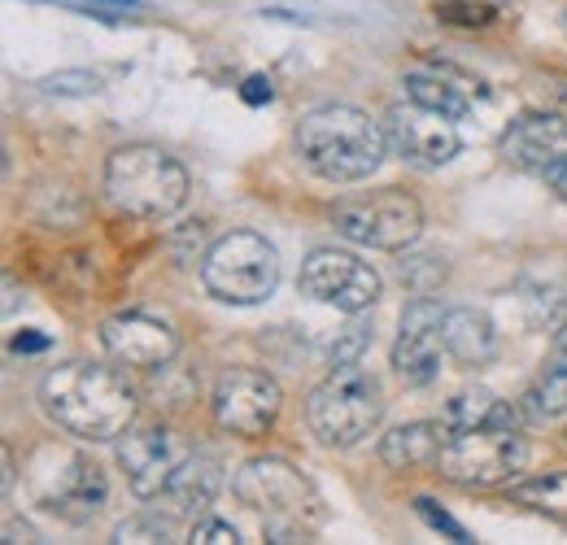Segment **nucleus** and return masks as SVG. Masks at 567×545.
I'll return each instance as SVG.
<instances>
[{"label":"nucleus","mask_w":567,"mask_h":545,"mask_svg":"<svg viewBox=\"0 0 567 545\" xmlns=\"http://www.w3.org/2000/svg\"><path fill=\"white\" fill-rule=\"evenodd\" d=\"M546 184H550V188H555V193L567 202V157H564V162H555V166L546 171Z\"/></svg>","instance_id":"34"},{"label":"nucleus","mask_w":567,"mask_h":545,"mask_svg":"<svg viewBox=\"0 0 567 545\" xmlns=\"http://www.w3.org/2000/svg\"><path fill=\"white\" fill-rule=\"evenodd\" d=\"M0 454H4V497H9L13 493V454L9 450H0Z\"/></svg>","instance_id":"36"},{"label":"nucleus","mask_w":567,"mask_h":545,"mask_svg":"<svg viewBox=\"0 0 567 545\" xmlns=\"http://www.w3.org/2000/svg\"><path fill=\"white\" fill-rule=\"evenodd\" d=\"M240 96H245L249 105H262V101H271V79H262V74H249Z\"/></svg>","instance_id":"32"},{"label":"nucleus","mask_w":567,"mask_h":545,"mask_svg":"<svg viewBox=\"0 0 567 545\" xmlns=\"http://www.w3.org/2000/svg\"><path fill=\"white\" fill-rule=\"evenodd\" d=\"M101 341H105L114 362L141 367V371L166 367V362L175 358V349H179V337H175L171 323H162V319H153V315H136V310L105 319V323H101Z\"/></svg>","instance_id":"15"},{"label":"nucleus","mask_w":567,"mask_h":545,"mask_svg":"<svg viewBox=\"0 0 567 545\" xmlns=\"http://www.w3.org/2000/svg\"><path fill=\"white\" fill-rule=\"evenodd\" d=\"M402 83H406V96L411 101H420L427 110H441L450 119H463L472 110V92H481V83L463 79L458 70L450 66H415L406 70Z\"/></svg>","instance_id":"17"},{"label":"nucleus","mask_w":567,"mask_h":545,"mask_svg":"<svg viewBox=\"0 0 567 545\" xmlns=\"http://www.w3.org/2000/svg\"><path fill=\"white\" fill-rule=\"evenodd\" d=\"M362 349H367V328L354 323L341 341L332 345V367H350V362H358V358H362Z\"/></svg>","instance_id":"29"},{"label":"nucleus","mask_w":567,"mask_h":545,"mask_svg":"<svg viewBox=\"0 0 567 545\" xmlns=\"http://www.w3.org/2000/svg\"><path fill=\"white\" fill-rule=\"evenodd\" d=\"M402 284L415 292V297H427L432 288H441V279H445V258L441 254H411V258H402Z\"/></svg>","instance_id":"25"},{"label":"nucleus","mask_w":567,"mask_h":545,"mask_svg":"<svg viewBox=\"0 0 567 545\" xmlns=\"http://www.w3.org/2000/svg\"><path fill=\"white\" fill-rule=\"evenodd\" d=\"M445 423H402V428H393L384 441H380V459H384V467H393V472H411V467H427V463H436L441 459V445H445Z\"/></svg>","instance_id":"20"},{"label":"nucleus","mask_w":567,"mask_h":545,"mask_svg":"<svg viewBox=\"0 0 567 545\" xmlns=\"http://www.w3.org/2000/svg\"><path fill=\"white\" fill-rule=\"evenodd\" d=\"M202 284L223 306H258L280 284V254L258 232H227L202 258Z\"/></svg>","instance_id":"6"},{"label":"nucleus","mask_w":567,"mask_h":545,"mask_svg":"<svg viewBox=\"0 0 567 545\" xmlns=\"http://www.w3.org/2000/svg\"><path fill=\"white\" fill-rule=\"evenodd\" d=\"M332 227L362 249H406V245H415V236L424 227V209L411 193L384 188L371 197L341 202L332 209Z\"/></svg>","instance_id":"9"},{"label":"nucleus","mask_w":567,"mask_h":545,"mask_svg":"<svg viewBox=\"0 0 567 545\" xmlns=\"http://www.w3.org/2000/svg\"><path fill=\"white\" fill-rule=\"evenodd\" d=\"M171 533H175L171 520H162V515H144V520L118 524V528H114V542H166Z\"/></svg>","instance_id":"27"},{"label":"nucleus","mask_w":567,"mask_h":545,"mask_svg":"<svg viewBox=\"0 0 567 545\" xmlns=\"http://www.w3.org/2000/svg\"><path fill=\"white\" fill-rule=\"evenodd\" d=\"M218 489H223V467H218V459H210V454H188V459L179 463V472L171 476V484H166V502H171L175 515L193 520V515H206V511H210Z\"/></svg>","instance_id":"18"},{"label":"nucleus","mask_w":567,"mask_h":545,"mask_svg":"<svg viewBox=\"0 0 567 545\" xmlns=\"http://www.w3.org/2000/svg\"><path fill=\"white\" fill-rule=\"evenodd\" d=\"M66 4H83V9H110V13H123V9H141V0H66Z\"/></svg>","instance_id":"33"},{"label":"nucleus","mask_w":567,"mask_h":545,"mask_svg":"<svg viewBox=\"0 0 567 545\" xmlns=\"http://www.w3.org/2000/svg\"><path fill=\"white\" fill-rule=\"evenodd\" d=\"M210 407H214V423L223 432L254 441V436H267L271 432V423L280 419L284 398H280V384L267 371H258V367H231V371L218 376Z\"/></svg>","instance_id":"10"},{"label":"nucleus","mask_w":567,"mask_h":545,"mask_svg":"<svg viewBox=\"0 0 567 545\" xmlns=\"http://www.w3.org/2000/svg\"><path fill=\"white\" fill-rule=\"evenodd\" d=\"M436 13H441V18H445V13H463L458 22H467V27H485V22L494 18V9H489V4H441Z\"/></svg>","instance_id":"31"},{"label":"nucleus","mask_w":567,"mask_h":545,"mask_svg":"<svg viewBox=\"0 0 567 545\" xmlns=\"http://www.w3.org/2000/svg\"><path fill=\"white\" fill-rule=\"evenodd\" d=\"M502 153L511 157V166L546 175L555 162L567 157V119L564 114H524V119H515L502 136Z\"/></svg>","instance_id":"16"},{"label":"nucleus","mask_w":567,"mask_h":545,"mask_svg":"<svg viewBox=\"0 0 567 545\" xmlns=\"http://www.w3.org/2000/svg\"><path fill=\"white\" fill-rule=\"evenodd\" d=\"M511 497L519 506H533V511L567 524V472H546V476L537 480H524V484L511 489Z\"/></svg>","instance_id":"24"},{"label":"nucleus","mask_w":567,"mask_h":545,"mask_svg":"<svg viewBox=\"0 0 567 545\" xmlns=\"http://www.w3.org/2000/svg\"><path fill=\"white\" fill-rule=\"evenodd\" d=\"M445 349L463 362V367H485L497 353V332L489 323V315L472 310V306H458V310H445Z\"/></svg>","instance_id":"21"},{"label":"nucleus","mask_w":567,"mask_h":545,"mask_svg":"<svg viewBox=\"0 0 567 545\" xmlns=\"http://www.w3.org/2000/svg\"><path fill=\"white\" fill-rule=\"evenodd\" d=\"M528 463V445L519 436V428H472V432H454L441 445V476L467 489H489L511 480Z\"/></svg>","instance_id":"8"},{"label":"nucleus","mask_w":567,"mask_h":545,"mask_svg":"<svg viewBox=\"0 0 567 545\" xmlns=\"http://www.w3.org/2000/svg\"><path fill=\"white\" fill-rule=\"evenodd\" d=\"M105 193L123 214L162 223L188 202V171L157 144H127L105 162Z\"/></svg>","instance_id":"3"},{"label":"nucleus","mask_w":567,"mask_h":545,"mask_svg":"<svg viewBox=\"0 0 567 545\" xmlns=\"http://www.w3.org/2000/svg\"><path fill=\"white\" fill-rule=\"evenodd\" d=\"M44 414L83 441H118L136 419V389L114 367L66 362L40 380Z\"/></svg>","instance_id":"1"},{"label":"nucleus","mask_w":567,"mask_h":545,"mask_svg":"<svg viewBox=\"0 0 567 545\" xmlns=\"http://www.w3.org/2000/svg\"><path fill=\"white\" fill-rule=\"evenodd\" d=\"M44 337H35V332H22V337H13V353H40L44 349Z\"/></svg>","instance_id":"35"},{"label":"nucleus","mask_w":567,"mask_h":545,"mask_svg":"<svg viewBox=\"0 0 567 545\" xmlns=\"http://www.w3.org/2000/svg\"><path fill=\"white\" fill-rule=\"evenodd\" d=\"M188 537H193V542H206V545H236L240 542V533H236L231 524H223V520H197Z\"/></svg>","instance_id":"30"},{"label":"nucleus","mask_w":567,"mask_h":545,"mask_svg":"<svg viewBox=\"0 0 567 545\" xmlns=\"http://www.w3.org/2000/svg\"><path fill=\"white\" fill-rule=\"evenodd\" d=\"M384 140H389V148H393L402 162H411V166H420V171L445 166V162L458 153V144H463L454 119L441 114V110H427L420 101L393 105V110L384 114Z\"/></svg>","instance_id":"12"},{"label":"nucleus","mask_w":567,"mask_h":545,"mask_svg":"<svg viewBox=\"0 0 567 545\" xmlns=\"http://www.w3.org/2000/svg\"><path fill=\"white\" fill-rule=\"evenodd\" d=\"M415 511L424 515V520L432 524V528H436V533H445V537H454V542H472V533H467L463 524H454V520H450L445 511H436V502H427V497H420V502H415Z\"/></svg>","instance_id":"28"},{"label":"nucleus","mask_w":567,"mask_h":545,"mask_svg":"<svg viewBox=\"0 0 567 545\" xmlns=\"http://www.w3.org/2000/svg\"><path fill=\"white\" fill-rule=\"evenodd\" d=\"M524 414L528 419H542V423H555L567 414V362H555L546 376L533 380V389L524 393Z\"/></svg>","instance_id":"23"},{"label":"nucleus","mask_w":567,"mask_h":545,"mask_svg":"<svg viewBox=\"0 0 567 545\" xmlns=\"http://www.w3.org/2000/svg\"><path fill=\"white\" fill-rule=\"evenodd\" d=\"M384 148H389L384 127L350 105H323L297 123L301 162L328 184H358L375 175V166L384 162Z\"/></svg>","instance_id":"2"},{"label":"nucleus","mask_w":567,"mask_h":545,"mask_svg":"<svg viewBox=\"0 0 567 545\" xmlns=\"http://www.w3.org/2000/svg\"><path fill=\"white\" fill-rule=\"evenodd\" d=\"M40 88L53 92V96H92V92H101V79L92 70H58Z\"/></svg>","instance_id":"26"},{"label":"nucleus","mask_w":567,"mask_h":545,"mask_svg":"<svg viewBox=\"0 0 567 545\" xmlns=\"http://www.w3.org/2000/svg\"><path fill=\"white\" fill-rule=\"evenodd\" d=\"M236 497L267 520L271 537H292V533H306L315 520H319V493L315 484L301 476L292 463L284 459H254L245 463L236 480H231Z\"/></svg>","instance_id":"7"},{"label":"nucleus","mask_w":567,"mask_h":545,"mask_svg":"<svg viewBox=\"0 0 567 545\" xmlns=\"http://www.w3.org/2000/svg\"><path fill=\"white\" fill-rule=\"evenodd\" d=\"M301 292L310 301H323V306H337L346 315H362L375 306L380 297V275L371 271L358 254L346 249H315L306 263H301Z\"/></svg>","instance_id":"11"},{"label":"nucleus","mask_w":567,"mask_h":545,"mask_svg":"<svg viewBox=\"0 0 567 545\" xmlns=\"http://www.w3.org/2000/svg\"><path fill=\"white\" fill-rule=\"evenodd\" d=\"M184 459H188V445L162 423L127 428L118 441V467L136 497H162Z\"/></svg>","instance_id":"13"},{"label":"nucleus","mask_w":567,"mask_h":545,"mask_svg":"<svg viewBox=\"0 0 567 545\" xmlns=\"http://www.w3.org/2000/svg\"><path fill=\"white\" fill-rule=\"evenodd\" d=\"M519 414H524V407L502 402L489 389H463L445 402L441 423L454 436V432H472V428H519Z\"/></svg>","instance_id":"19"},{"label":"nucleus","mask_w":567,"mask_h":545,"mask_svg":"<svg viewBox=\"0 0 567 545\" xmlns=\"http://www.w3.org/2000/svg\"><path fill=\"white\" fill-rule=\"evenodd\" d=\"M384 414V398H380V384L358 367H332V376L310 393L306 402V419H310V432L332 445V450H350L358 441H367L375 432Z\"/></svg>","instance_id":"4"},{"label":"nucleus","mask_w":567,"mask_h":545,"mask_svg":"<svg viewBox=\"0 0 567 545\" xmlns=\"http://www.w3.org/2000/svg\"><path fill=\"white\" fill-rule=\"evenodd\" d=\"M27 484L44 511L71 524L92 520L110 502V480L101 472V463H92L71 445H40L27 459Z\"/></svg>","instance_id":"5"},{"label":"nucleus","mask_w":567,"mask_h":545,"mask_svg":"<svg viewBox=\"0 0 567 545\" xmlns=\"http://www.w3.org/2000/svg\"><path fill=\"white\" fill-rule=\"evenodd\" d=\"M519 306H524V319H528L533 332H559L567 323V297L550 284L524 279L519 284Z\"/></svg>","instance_id":"22"},{"label":"nucleus","mask_w":567,"mask_h":545,"mask_svg":"<svg viewBox=\"0 0 567 545\" xmlns=\"http://www.w3.org/2000/svg\"><path fill=\"white\" fill-rule=\"evenodd\" d=\"M441 323H445V310L427 297H415L402 310V332L393 341V371L406 384H432L441 376V358L450 353Z\"/></svg>","instance_id":"14"}]
</instances>
